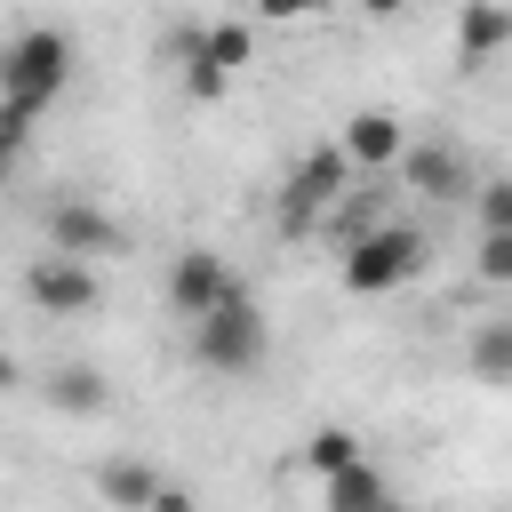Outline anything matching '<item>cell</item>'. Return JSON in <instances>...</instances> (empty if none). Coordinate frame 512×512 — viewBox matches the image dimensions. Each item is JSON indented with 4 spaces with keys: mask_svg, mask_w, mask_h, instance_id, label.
<instances>
[{
    "mask_svg": "<svg viewBox=\"0 0 512 512\" xmlns=\"http://www.w3.org/2000/svg\"><path fill=\"white\" fill-rule=\"evenodd\" d=\"M352 456H360V440H352V432H344V424H320V432H312V440H304V464H312V472H320V480H328V472H344V464H352Z\"/></svg>",
    "mask_w": 512,
    "mask_h": 512,
    "instance_id": "2e32d148",
    "label": "cell"
},
{
    "mask_svg": "<svg viewBox=\"0 0 512 512\" xmlns=\"http://www.w3.org/2000/svg\"><path fill=\"white\" fill-rule=\"evenodd\" d=\"M240 280H232V264L216 256V248H184L176 264H168V304L184 312V320H200L208 304H224Z\"/></svg>",
    "mask_w": 512,
    "mask_h": 512,
    "instance_id": "5b68a950",
    "label": "cell"
},
{
    "mask_svg": "<svg viewBox=\"0 0 512 512\" xmlns=\"http://www.w3.org/2000/svg\"><path fill=\"white\" fill-rule=\"evenodd\" d=\"M64 80H72V40L64 32H16L8 48H0V104H24L32 120L64 96Z\"/></svg>",
    "mask_w": 512,
    "mask_h": 512,
    "instance_id": "3957f363",
    "label": "cell"
},
{
    "mask_svg": "<svg viewBox=\"0 0 512 512\" xmlns=\"http://www.w3.org/2000/svg\"><path fill=\"white\" fill-rule=\"evenodd\" d=\"M376 512H408V504H400V496H392V488H384V504H376Z\"/></svg>",
    "mask_w": 512,
    "mask_h": 512,
    "instance_id": "cb8c5ba5",
    "label": "cell"
},
{
    "mask_svg": "<svg viewBox=\"0 0 512 512\" xmlns=\"http://www.w3.org/2000/svg\"><path fill=\"white\" fill-rule=\"evenodd\" d=\"M336 152H344L352 168H376V176H384V168L408 152V136H400V120H392V112H352V120H344V136H336Z\"/></svg>",
    "mask_w": 512,
    "mask_h": 512,
    "instance_id": "9c48e42d",
    "label": "cell"
},
{
    "mask_svg": "<svg viewBox=\"0 0 512 512\" xmlns=\"http://www.w3.org/2000/svg\"><path fill=\"white\" fill-rule=\"evenodd\" d=\"M24 136H32V112H24V104H0V184H8L16 152H24Z\"/></svg>",
    "mask_w": 512,
    "mask_h": 512,
    "instance_id": "ac0fdd59",
    "label": "cell"
},
{
    "mask_svg": "<svg viewBox=\"0 0 512 512\" xmlns=\"http://www.w3.org/2000/svg\"><path fill=\"white\" fill-rule=\"evenodd\" d=\"M48 240H56V256H112L128 232H120L96 200H56V208H48Z\"/></svg>",
    "mask_w": 512,
    "mask_h": 512,
    "instance_id": "ba28073f",
    "label": "cell"
},
{
    "mask_svg": "<svg viewBox=\"0 0 512 512\" xmlns=\"http://www.w3.org/2000/svg\"><path fill=\"white\" fill-rule=\"evenodd\" d=\"M480 280H488V288L512 280V232H480Z\"/></svg>",
    "mask_w": 512,
    "mask_h": 512,
    "instance_id": "d6986e66",
    "label": "cell"
},
{
    "mask_svg": "<svg viewBox=\"0 0 512 512\" xmlns=\"http://www.w3.org/2000/svg\"><path fill=\"white\" fill-rule=\"evenodd\" d=\"M152 488H160V472H152L144 456H112V464H96V496H104L112 512H144Z\"/></svg>",
    "mask_w": 512,
    "mask_h": 512,
    "instance_id": "8fae6325",
    "label": "cell"
},
{
    "mask_svg": "<svg viewBox=\"0 0 512 512\" xmlns=\"http://www.w3.org/2000/svg\"><path fill=\"white\" fill-rule=\"evenodd\" d=\"M312 8H328V0H256L264 24H296V16H312Z\"/></svg>",
    "mask_w": 512,
    "mask_h": 512,
    "instance_id": "ffe728a7",
    "label": "cell"
},
{
    "mask_svg": "<svg viewBox=\"0 0 512 512\" xmlns=\"http://www.w3.org/2000/svg\"><path fill=\"white\" fill-rule=\"evenodd\" d=\"M400 176H408V192H424V200H472V184H480L456 144H416V152H400Z\"/></svg>",
    "mask_w": 512,
    "mask_h": 512,
    "instance_id": "52a82bcc",
    "label": "cell"
},
{
    "mask_svg": "<svg viewBox=\"0 0 512 512\" xmlns=\"http://www.w3.org/2000/svg\"><path fill=\"white\" fill-rule=\"evenodd\" d=\"M456 48H464V64H488L496 48H512V8H504V0H464Z\"/></svg>",
    "mask_w": 512,
    "mask_h": 512,
    "instance_id": "30bf717a",
    "label": "cell"
},
{
    "mask_svg": "<svg viewBox=\"0 0 512 512\" xmlns=\"http://www.w3.org/2000/svg\"><path fill=\"white\" fill-rule=\"evenodd\" d=\"M344 192H352V160H344L336 144H320V152H304V168L288 176V192H280V224H288V232H312Z\"/></svg>",
    "mask_w": 512,
    "mask_h": 512,
    "instance_id": "277c9868",
    "label": "cell"
},
{
    "mask_svg": "<svg viewBox=\"0 0 512 512\" xmlns=\"http://www.w3.org/2000/svg\"><path fill=\"white\" fill-rule=\"evenodd\" d=\"M112 392H104V376L88 368V360H64V368H48V408H64V416H96Z\"/></svg>",
    "mask_w": 512,
    "mask_h": 512,
    "instance_id": "4fadbf2b",
    "label": "cell"
},
{
    "mask_svg": "<svg viewBox=\"0 0 512 512\" xmlns=\"http://www.w3.org/2000/svg\"><path fill=\"white\" fill-rule=\"evenodd\" d=\"M144 512H192V496H184V488H168V480H160V488H152V504H144Z\"/></svg>",
    "mask_w": 512,
    "mask_h": 512,
    "instance_id": "44dd1931",
    "label": "cell"
},
{
    "mask_svg": "<svg viewBox=\"0 0 512 512\" xmlns=\"http://www.w3.org/2000/svg\"><path fill=\"white\" fill-rule=\"evenodd\" d=\"M24 296H32L40 312H88V304H96V264H88V256H32Z\"/></svg>",
    "mask_w": 512,
    "mask_h": 512,
    "instance_id": "8992f818",
    "label": "cell"
},
{
    "mask_svg": "<svg viewBox=\"0 0 512 512\" xmlns=\"http://www.w3.org/2000/svg\"><path fill=\"white\" fill-rule=\"evenodd\" d=\"M472 376L480 384H504L512 376V320H480L472 328Z\"/></svg>",
    "mask_w": 512,
    "mask_h": 512,
    "instance_id": "5bb4252c",
    "label": "cell"
},
{
    "mask_svg": "<svg viewBox=\"0 0 512 512\" xmlns=\"http://www.w3.org/2000/svg\"><path fill=\"white\" fill-rule=\"evenodd\" d=\"M264 352H272V336H264V312L248 288H232L224 304H208L192 320V360L216 376H248V368H264Z\"/></svg>",
    "mask_w": 512,
    "mask_h": 512,
    "instance_id": "6da1fadb",
    "label": "cell"
},
{
    "mask_svg": "<svg viewBox=\"0 0 512 512\" xmlns=\"http://www.w3.org/2000/svg\"><path fill=\"white\" fill-rule=\"evenodd\" d=\"M376 504H384V472L368 456H352L344 472L320 480V512H376Z\"/></svg>",
    "mask_w": 512,
    "mask_h": 512,
    "instance_id": "7c38bea8",
    "label": "cell"
},
{
    "mask_svg": "<svg viewBox=\"0 0 512 512\" xmlns=\"http://www.w3.org/2000/svg\"><path fill=\"white\" fill-rule=\"evenodd\" d=\"M424 264H432V248H424V232H408V224H368V232L344 240V288H352V296H392V288H408Z\"/></svg>",
    "mask_w": 512,
    "mask_h": 512,
    "instance_id": "7a4b0ae2",
    "label": "cell"
},
{
    "mask_svg": "<svg viewBox=\"0 0 512 512\" xmlns=\"http://www.w3.org/2000/svg\"><path fill=\"white\" fill-rule=\"evenodd\" d=\"M472 200H480V224H488V232H512V184H504V176L472 184Z\"/></svg>",
    "mask_w": 512,
    "mask_h": 512,
    "instance_id": "e0dca14e",
    "label": "cell"
},
{
    "mask_svg": "<svg viewBox=\"0 0 512 512\" xmlns=\"http://www.w3.org/2000/svg\"><path fill=\"white\" fill-rule=\"evenodd\" d=\"M8 384H16V360H8V352H0V392H8Z\"/></svg>",
    "mask_w": 512,
    "mask_h": 512,
    "instance_id": "603a6c76",
    "label": "cell"
},
{
    "mask_svg": "<svg viewBox=\"0 0 512 512\" xmlns=\"http://www.w3.org/2000/svg\"><path fill=\"white\" fill-rule=\"evenodd\" d=\"M200 56H208V64L232 80V72L256 56V32H248V24H200Z\"/></svg>",
    "mask_w": 512,
    "mask_h": 512,
    "instance_id": "9a60e30c",
    "label": "cell"
},
{
    "mask_svg": "<svg viewBox=\"0 0 512 512\" xmlns=\"http://www.w3.org/2000/svg\"><path fill=\"white\" fill-rule=\"evenodd\" d=\"M360 8H368V16H392V8H400V0H360Z\"/></svg>",
    "mask_w": 512,
    "mask_h": 512,
    "instance_id": "7402d4cb",
    "label": "cell"
}]
</instances>
